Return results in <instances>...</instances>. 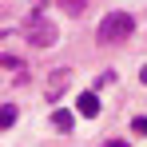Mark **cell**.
<instances>
[{
  "label": "cell",
  "mask_w": 147,
  "mask_h": 147,
  "mask_svg": "<svg viewBox=\"0 0 147 147\" xmlns=\"http://www.w3.org/2000/svg\"><path fill=\"white\" fill-rule=\"evenodd\" d=\"M135 32V20H131V12H107L96 28V44L103 48H111V44H123L127 36Z\"/></svg>",
  "instance_id": "obj_1"
},
{
  "label": "cell",
  "mask_w": 147,
  "mask_h": 147,
  "mask_svg": "<svg viewBox=\"0 0 147 147\" xmlns=\"http://www.w3.org/2000/svg\"><path fill=\"white\" fill-rule=\"evenodd\" d=\"M24 36H28V44H32V48H48V44H56V24L40 20V16H32L28 28H24Z\"/></svg>",
  "instance_id": "obj_2"
},
{
  "label": "cell",
  "mask_w": 147,
  "mask_h": 147,
  "mask_svg": "<svg viewBox=\"0 0 147 147\" xmlns=\"http://www.w3.org/2000/svg\"><path fill=\"white\" fill-rule=\"evenodd\" d=\"M76 111H80L84 119H96V115H99V96H96V92H80V99H76Z\"/></svg>",
  "instance_id": "obj_3"
},
{
  "label": "cell",
  "mask_w": 147,
  "mask_h": 147,
  "mask_svg": "<svg viewBox=\"0 0 147 147\" xmlns=\"http://www.w3.org/2000/svg\"><path fill=\"white\" fill-rule=\"evenodd\" d=\"M72 123H76L72 111H52V127L56 131H72Z\"/></svg>",
  "instance_id": "obj_4"
},
{
  "label": "cell",
  "mask_w": 147,
  "mask_h": 147,
  "mask_svg": "<svg viewBox=\"0 0 147 147\" xmlns=\"http://www.w3.org/2000/svg\"><path fill=\"white\" fill-rule=\"evenodd\" d=\"M16 115H20V111H16V103H4V107H0V127H12Z\"/></svg>",
  "instance_id": "obj_5"
},
{
  "label": "cell",
  "mask_w": 147,
  "mask_h": 147,
  "mask_svg": "<svg viewBox=\"0 0 147 147\" xmlns=\"http://www.w3.org/2000/svg\"><path fill=\"white\" fill-rule=\"evenodd\" d=\"M60 8H64L68 16H80V12L88 8V0H60Z\"/></svg>",
  "instance_id": "obj_6"
},
{
  "label": "cell",
  "mask_w": 147,
  "mask_h": 147,
  "mask_svg": "<svg viewBox=\"0 0 147 147\" xmlns=\"http://www.w3.org/2000/svg\"><path fill=\"white\" fill-rule=\"evenodd\" d=\"M131 131H135V135H143V139H147V115H139V119H131Z\"/></svg>",
  "instance_id": "obj_7"
},
{
  "label": "cell",
  "mask_w": 147,
  "mask_h": 147,
  "mask_svg": "<svg viewBox=\"0 0 147 147\" xmlns=\"http://www.w3.org/2000/svg\"><path fill=\"white\" fill-rule=\"evenodd\" d=\"M0 68H20V60L16 56H0Z\"/></svg>",
  "instance_id": "obj_8"
},
{
  "label": "cell",
  "mask_w": 147,
  "mask_h": 147,
  "mask_svg": "<svg viewBox=\"0 0 147 147\" xmlns=\"http://www.w3.org/2000/svg\"><path fill=\"white\" fill-rule=\"evenodd\" d=\"M139 80H143V84H147V64H143V68H139Z\"/></svg>",
  "instance_id": "obj_9"
},
{
  "label": "cell",
  "mask_w": 147,
  "mask_h": 147,
  "mask_svg": "<svg viewBox=\"0 0 147 147\" xmlns=\"http://www.w3.org/2000/svg\"><path fill=\"white\" fill-rule=\"evenodd\" d=\"M107 147H127V143H123V139H111V143H107Z\"/></svg>",
  "instance_id": "obj_10"
},
{
  "label": "cell",
  "mask_w": 147,
  "mask_h": 147,
  "mask_svg": "<svg viewBox=\"0 0 147 147\" xmlns=\"http://www.w3.org/2000/svg\"><path fill=\"white\" fill-rule=\"evenodd\" d=\"M44 4H48V0H32V8H44Z\"/></svg>",
  "instance_id": "obj_11"
}]
</instances>
